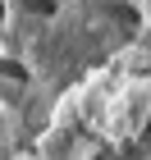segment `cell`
Returning a JSON list of instances; mask_svg holds the SVG:
<instances>
[{
  "label": "cell",
  "instance_id": "cell-3",
  "mask_svg": "<svg viewBox=\"0 0 151 160\" xmlns=\"http://www.w3.org/2000/svg\"><path fill=\"white\" fill-rule=\"evenodd\" d=\"M5 18H9V5H5V0H0V23H5Z\"/></svg>",
  "mask_w": 151,
  "mask_h": 160
},
{
  "label": "cell",
  "instance_id": "cell-2",
  "mask_svg": "<svg viewBox=\"0 0 151 160\" xmlns=\"http://www.w3.org/2000/svg\"><path fill=\"white\" fill-rule=\"evenodd\" d=\"M0 78H9V82H28V69L18 60H0Z\"/></svg>",
  "mask_w": 151,
  "mask_h": 160
},
{
  "label": "cell",
  "instance_id": "cell-1",
  "mask_svg": "<svg viewBox=\"0 0 151 160\" xmlns=\"http://www.w3.org/2000/svg\"><path fill=\"white\" fill-rule=\"evenodd\" d=\"M18 9L32 14V18H55V14H60V5H55V0H18Z\"/></svg>",
  "mask_w": 151,
  "mask_h": 160
}]
</instances>
